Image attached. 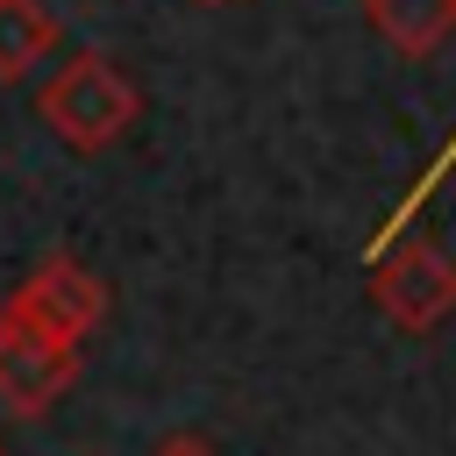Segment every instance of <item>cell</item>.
<instances>
[{
    "label": "cell",
    "instance_id": "6da1fadb",
    "mask_svg": "<svg viewBox=\"0 0 456 456\" xmlns=\"http://www.w3.org/2000/svg\"><path fill=\"white\" fill-rule=\"evenodd\" d=\"M135 114H142V93H135V78H128L107 50H78V57L36 93V121H43L57 142H71V150H107V142H121Z\"/></svg>",
    "mask_w": 456,
    "mask_h": 456
},
{
    "label": "cell",
    "instance_id": "7a4b0ae2",
    "mask_svg": "<svg viewBox=\"0 0 456 456\" xmlns=\"http://www.w3.org/2000/svg\"><path fill=\"white\" fill-rule=\"evenodd\" d=\"M370 306L399 328V335H435L449 314H456V264L406 235V242H385L370 256Z\"/></svg>",
    "mask_w": 456,
    "mask_h": 456
},
{
    "label": "cell",
    "instance_id": "3957f363",
    "mask_svg": "<svg viewBox=\"0 0 456 456\" xmlns=\"http://www.w3.org/2000/svg\"><path fill=\"white\" fill-rule=\"evenodd\" d=\"M71 385H78V342L14 314V306H0V406L14 420H36Z\"/></svg>",
    "mask_w": 456,
    "mask_h": 456
},
{
    "label": "cell",
    "instance_id": "277c9868",
    "mask_svg": "<svg viewBox=\"0 0 456 456\" xmlns=\"http://www.w3.org/2000/svg\"><path fill=\"white\" fill-rule=\"evenodd\" d=\"M7 306L14 314H28V321H43V328H57V335H71V342H86L100 321H107V285L78 264V256H43L14 292H7Z\"/></svg>",
    "mask_w": 456,
    "mask_h": 456
},
{
    "label": "cell",
    "instance_id": "5b68a950",
    "mask_svg": "<svg viewBox=\"0 0 456 456\" xmlns=\"http://www.w3.org/2000/svg\"><path fill=\"white\" fill-rule=\"evenodd\" d=\"M363 21L399 57H435L456 36V0H363Z\"/></svg>",
    "mask_w": 456,
    "mask_h": 456
},
{
    "label": "cell",
    "instance_id": "8992f818",
    "mask_svg": "<svg viewBox=\"0 0 456 456\" xmlns=\"http://www.w3.org/2000/svg\"><path fill=\"white\" fill-rule=\"evenodd\" d=\"M57 14L43 0H0V86H21L57 50Z\"/></svg>",
    "mask_w": 456,
    "mask_h": 456
},
{
    "label": "cell",
    "instance_id": "52a82bcc",
    "mask_svg": "<svg viewBox=\"0 0 456 456\" xmlns=\"http://www.w3.org/2000/svg\"><path fill=\"white\" fill-rule=\"evenodd\" d=\"M150 456H221V449H214L207 435H171V442H157Z\"/></svg>",
    "mask_w": 456,
    "mask_h": 456
},
{
    "label": "cell",
    "instance_id": "ba28073f",
    "mask_svg": "<svg viewBox=\"0 0 456 456\" xmlns=\"http://www.w3.org/2000/svg\"><path fill=\"white\" fill-rule=\"evenodd\" d=\"M200 7H228V0H200Z\"/></svg>",
    "mask_w": 456,
    "mask_h": 456
},
{
    "label": "cell",
    "instance_id": "9c48e42d",
    "mask_svg": "<svg viewBox=\"0 0 456 456\" xmlns=\"http://www.w3.org/2000/svg\"><path fill=\"white\" fill-rule=\"evenodd\" d=\"M0 456H7V449H0Z\"/></svg>",
    "mask_w": 456,
    "mask_h": 456
}]
</instances>
